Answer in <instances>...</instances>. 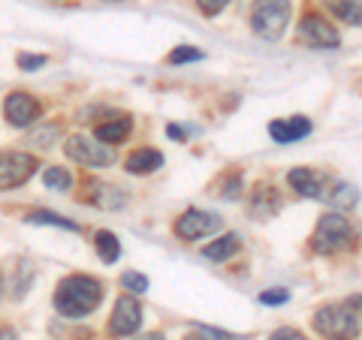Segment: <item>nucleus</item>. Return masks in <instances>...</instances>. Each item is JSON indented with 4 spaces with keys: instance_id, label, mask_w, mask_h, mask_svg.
I'll list each match as a JSON object with an SVG mask.
<instances>
[{
    "instance_id": "33",
    "label": "nucleus",
    "mask_w": 362,
    "mask_h": 340,
    "mask_svg": "<svg viewBox=\"0 0 362 340\" xmlns=\"http://www.w3.org/2000/svg\"><path fill=\"white\" fill-rule=\"evenodd\" d=\"M166 133H169V135H173V139H185V130H178V127H169Z\"/></svg>"
},
{
    "instance_id": "30",
    "label": "nucleus",
    "mask_w": 362,
    "mask_h": 340,
    "mask_svg": "<svg viewBox=\"0 0 362 340\" xmlns=\"http://www.w3.org/2000/svg\"><path fill=\"white\" fill-rule=\"evenodd\" d=\"M226 4H230V0H197V6H199L202 16H218V13H223V9H226Z\"/></svg>"
},
{
    "instance_id": "31",
    "label": "nucleus",
    "mask_w": 362,
    "mask_h": 340,
    "mask_svg": "<svg viewBox=\"0 0 362 340\" xmlns=\"http://www.w3.org/2000/svg\"><path fill=\"white\" fill-rule=\"evenodd\" d=\"M290 298L287 289H269V292H259V304H284Z\"/></svg>"
},
{
    "instance_id": "17",
    "label": "nucleus",
    "mask_w": 362,
    "mask_h": 340,
    "mask_svg": "<svg viewBox=\"0 0 362 340\" xmlns=\"http://www.w3.org/2000/svg\"><path fill=\"white\" fill-rule=\"evenodd\" d=\"M326 9L341 18L344 25L362 28V0H326Z\"/></svg>"
},
{
    "instance_id": "32",
    "label": "nucleus",
    "mask_w": 362,
    "mask_h": 340,
    "mask_svg": "<svg viewBox=\"0 0 362 340\" xmlns=\"http://www.w3.org/2000/svg\"><path fill=\"white\" fill-rule=\"evenodd\" d=\"M269 340H308V337H305L302 332H296V328H278Z\"/></svg>"
},
{
    "instance_id": "34",
    "label": "nucleus",
    "mask_w": 362,
    "mask_h": 340,
    "mask_svg": "<svg viewBox=\"0 0 362 340\" xmlns=\"http://www.w3.org/2000/svg\"><path fill=\"white\" fill-rule=\"evenodd\" d=\"M350 308H354V310H362V296H354V298H350Z\"/></svg>"
},
{
    "instance_id": "9",
    "label": "nucleus",
    "mask_w": 362,
    "mask_h": 340,
    "mask_svg": "<svg viewBox=\"0 0 362 340\" xmlns=\"http://www.w3.org/2000/svg\"><path fill=\"white\" fill-rule=\"evenodd\" d=\"M142 325V308L133 296H121L115 301V310H112V320H109V334L112 337H130L139 332Z\"/></svg>"
},
{
    "instance_id": "10",
    "label": "nucleus",
    "mask_w": 362,
    "mask_h": 340,
    "mask_svg": "<svg viewBox=\"0 0 362 340\" xmlns=\"http://www.w3.org/2000/svg\"><path fill=\"white\" fill-rule=\"evenodd\" d=\"M4 118H6L9 127L25 130L40 118V103L30 94H25V90H13L4 103Z\"/></svg>"
},
{
    "instance_id": "24",
    "label": "nucleus",
    "mask_w": 362,
    "mask_h": 340,
    "mask_svg": "<svg viewBox=\"0 0 362 340\" xmlns=\"http://www.w3.org/2000/svg\"><path fill=\"white\" fill-rule=\"evenodd\" d=\"M28 223H37V226H61V229H70V232H78V226L73 223V220H64V217H58V214H52V211H33L30 217H28Z\"/></svg>"
},
{
    "instance_id": "12",
    "label": "nucleus",
    "mask_w": 362,
    "mask_h": 340,
    "mask_svg": "<svg viewBox=\"0 0 362 340\" xmlns=\"http://www.w3.org/2000/svg\"><path fill=\"white\" fill-rule=\"evenodd\" d=\"M88 190H90V193H88V202H94L97 208L115 211V208L127 205V193L118 190V187H112V184H103V181H90Z\"/></svg>"
},
{
    "instance_id": "29",
    "label": "nucleus",
    "mask_w": 362,
    "mask_h": 340,
    "mask_svg": "<svg viewBox=\"0 0 362 340\" xmlns=\"http://www.w3.org/2000/svg\"><path fill=\"white\" fill-rule=\"evenodd\" d=\"M221 196H223V199H239V196H242V175L226 178V184H223V190H221Z\"/></svg>"
},
{
    "instance_id": "35",
    "label": "nucleus",
    "mask_w": 362,
    "mask_h": 340,
    "mask_svg": "<svg viewBox=\"0 0 362 340\" xmlns=\"http://www.w3.org/2000/svg\"><path fill=\"white\" fill-rule=\"evenodd\" d=\"M139 340H166V337H160V334H145V337H139Z\"/></svg>"
},
{
    "instance_id": "5",
    "label": "nucleus",
    "mask_w": 362,
    "mask_h": 340,
    "mask_svg": "<svg viewBox=\"0 0 362 340\" xmlns=\"http://www.w3.org/2000/svg\"><path fill=\"white\" fill-rule=\"evenodd\" d=\"M64 151L70 160L85 163V166H112L115 163V151H112L106 142L90 139V135H70Z\"/></svg>"
},
{
    "instance_id": "25",
    "label": "nucleus",
    "mask_w": 362,
    "mask_h": 340,
    "mask_svg": "<svg viewBox=\"0 0 362 340\" xmlns=\"http://www.w3.org/2000/svg\"><path fill=\"white\" fill-rule=\"evenodd\" d=\"M121 286L127 292H133V296H142V292L148 289V277L139 274V271H124V274H121Z\"/></svg>"
},
{
    "instance_id": "37",
    "label": "nucleus",
    "mask_w": 362,
    "mask_h": 340,
    "mask_svg": "<svg viewBox=\"0 0 362 340\" xmlns=\"http://www.w3.org/2000/svg\"><path fill=\"white\" fill-rule=\"evenodd\" d=\"M106 4H121V0H106Z\"/></svg>"
},
{
    "instance_id": "27",
    "label": "nucleus",
    "mask_w": 362,
    "mask_h": 340,
    "mask_svg": "<svg viewBox=\"0 0 362 340\" xmlns=\"http://www.w3.org/2000/svg\"><path fill=\"white\" fill-rule=\"evenodd\" d=\"M185 340H233L226 332H218V328H197V332H190Z\"/></svg>"
},
{
    "instance_id": "3",
    "label": "nucleus",
    "mask_w": 362,
    "mask_h": 340,
    "mask_svg": "<svg viewBox=\"0 0 362 340\" xmlns=\"http://www.w3.org/2000/svg\"><path fill=\"white\" fill-rule=\"evenodd\" d=\"M287 25H290V0H254L251 30L259 40H269V42L281 40Z\"/></svg>"
},
{
    "instance_id": "13",
    "label": "nucleus",
    "mask_w": 362,
    "mask_h": 340,
    "mask_svg": "<svg viewBox=\"0 0 362 340\" xmlns=\"http://www.w3.org/2000/svg\"><path fill=\"white\" fill-rule=\"evenodd\" d=\"M287 184L299 193V196L305 199H320L323 196V178L311 172V169H290V175H287Z\"/></svg>"
},
{
    "instance_id": "11",
    "label": "nucleus",
    "mask_w": 362,
    "mask_h": 340,
    "mask_svg": "<svg viewBox=\"0 0 362 340\" xmlns=\"http://www.w3.org/2000/svg\"><path fill=\"white\" fill-rule=\"evenodd\" d=\"M311 133V121L308 118H284V121H272L269 123V135L275 139L278 145H290V142H299Z\"/></svg>"
},
{
    "instance_id": "23",
    "label": "nucleus",
    "mask_w": 362,
    "mask_h": 340,
    "mask_svg": "<svg viewBox=\"0 0 362 340\" xmlns=\"http://www.w3.org/2000/svg\"><path fill=\"white\" fill-rule=\"evenodd\" d=\"M42 184L49 187V190H58V193H66L73 187V175L66 172V169H61V166H49L42 172Z\"/></svg>"
},
{
    "instance_id": "36",
    "label": "nucleus",
    "mask_w": 362,
    "mask_h": 340,
    "mask_svg": "<svg viewBox=\"0 0 362 340\" xmlns=\"http://www.w3.org/2000/svg\"><path fill=\"white\" fill-rule=\"evenodd\" d=\"M0 298H4V274H0Z\"/></svg>"
},
{
    "instance_id": "14",
    "label": "nucleus",
    "mask_w": 362,
    "mask_h": 340,
    "mask_svg": "<svg viewBox=\"0 0 362 340\" xmlns=\"http://www.w3.org/2000/svg\"><path fill=\"white\" fill-rule=\"evenodd\" d=\"M163 166V154L154 148H139L127 157V172L130 175H151Z\"/></svg>"
},
{
    "instance_id": "28",
    "label": "nucleus",
    "mask_w": 362,
    "mask_h": 340,
    "mask_svg": "<svg viewBox=\"0 0 362 340\" xmlns=\"http://www.w3.org/2000/svg\"><path fill=\"white\" fill-rule=\"evenodd\" d=\"M40 66H45L42 54H18V70L33 73V70H40Z\"/></svg>"
},
{
    "instance_id": "1",
    "label": "nucleus",
    "mask_w": 362,
    "mask_h": 340,
    "mask_svg": "<svg viewBox=\"0 0 362 340\" xmlns=\"http://www.w3.org/2000/svg\"><path fill=\"white\" fill-rule=\"evenodd\" d=\"M100 301H103V283L90 274H70L54 289V308L66 320H82V316L94 313Z\"/></svg>"
},
{
    "instance_id": "7",
    "label": "nucleus",
    "mask_w": 362,
    "mask_h": 340,
    "mask_svg": "<svg viewBox=\"0 0 362 340\" xmlns=\"http://www.w3.org/2000/svg\"><path fill=\"white\" fill-rule=\"evenodd\" d=\"M218 229H221V217L211 214V211L190 208L175 220V235L181 238V241H199V238H206V235L218 232Z\"/></svg>"
},
{
    "instance_id": "19",
    "label": "nucleus",
    "mask_w": 362,
    "mask_h": 340,
    "mask_svg": "<svg viewBox=\"0 0 362 340\" xmlns=\"http://www.w3.org/2000/svg\"><path fill=\"white\" fill-rule=\"evenodd\" d=\"M326 199H329L332 208H354L359 202V190L354 184H347V181H335L329 193H323Z\"/></svg>"
},
{
    "instance_id": "15",
    "label": "nucleus",
    "mask_w": 362,
    "mask_h": 340,
    "mask_svg": "<svg viewBox=\"0 0 362 340\" xmlns=\"http://www.w3.org/2000/svg\"><path fill=\"white\" fill-rule=\"evenodd\" d=\"M281 208V199H278V193L272 190V187H257V193H254V199H251V214L254 217H259V220H269L272 214H275Z\"/></svg>"
},
{
    "instance_id": "20",
    "label": "nucleus",
    "mask_w": 362,
    "mask_h": 340,
    "mask_svg": "<svg viewBox=\"0 0 362 340\" xmlns=\"http://www.w3.org/2000/svg\"><path fill=\"white\" fill-rule=\"evenodd\" d=\"M61 142V123H37V130L28 133V145L33 148H54Z\"/></svg>"
},
{
    "instance_id": "4",
    "label": "nucleus",
    "mask_w": 362,
    "mask_h": 340,
    "mask_svg": "<svg viewBox=\"0 0 362 340\" xmlns=\"http://www.w3.org/2000/svg\"><path fill=\"white\" fill-rule=\"evenodd\" d=\"M311 247L323 256H332V253H341L347 247H354V229H350L347 217H341L335 211L320 217V223H317V229L311 235Z\"/></svg>"
},
{
    "instance_id": "2",
    "label": "nucleus",
    "mask_w": 362,
    "mask_h": 340,
    "mask_svg": "<svg viewBox=\"0 0 362 340\" xmlns=\"http://www.w3.org/2000/svg\"><path fill=\"white\" fill-rule=\"evenodd\" d=\"M314 332L326 340H354L359 334V310L347 304H326L314 313Z\"/></svg>"
},
{
    "instance_id": "16",
    "label": "nucleus",
    "mask_w": 362,
    "mask_h": 340,
    "mask_svg": "<svg viewBox=\"0 0 362 340\" xmlns=\"http://www.w3.org/2000/svg\"><path fill=\"white\" fill-rule=\"evenodd\" d=\"M239 247H242V241H239V235H223V238H218V241H211V244H206V259H211V262H226L230 256H235L239 253Z\"/></svg>"
},
{
    "instance_id": "21",
    "label": "nucleus",
    "mask_w": 362,
    "mask_h": 340,
    "mask_svg": "<svg viewBox=\"0 0 362 340\" xmlns=\"http://www.w3.org/2000/svg\"><path fill=\"white\" fill-rule=\"evenodd\" d=\"M94 244H97V253H100V259H103L106 265H112V262H115V259L121 256V244H118L115 232L100 229V232L94 235Z\"/></svg>"
},
{
    "instance_id": "8",
    "label": "nucleus",
    "mask_w": 362,
    "mask_h": 340,
    "mask_svg": "<svg viewBox=\"0 0 362 340\" xmlns=\"http://www.w3.org/2000/svg\"><path fill=\"white\" fill-rule=\"evenodd\" d=\"M33 169H37V157L21 154V151L0 154V187L4 190L21 187L33 175Z\"/></svg>"
},
{
    "instance_id": "18",
    "label": "nucleus",
    "mask_w": 362,
    "mask_h": 340,
    "mask_svg": "<svg viewBox=\"0 0 362 340\" xmlns=\"http://www.w3.org/2000/svg\"><path fill=\"white\" fill-rule=\"evenodd\" d=\"M130 130H133V121L130 118H115V121H109V123H100V127H97V139L106 142V145H118V142L127 139Z\"/></svg>"
},
{
    "instance_id": "6",
    "label": "nucleus",
    "mask_w": 362,
    "mask_h": 340,
    "mask_svg": "<svg viewBox=\"0 0 362 340\" xmlns=\"http://www.w3.org/2000/svg\"><path fill=\"white\" fill-rule=\"evenodd\" d=\"M299 40L308 45V49H317V51H332L341 45V37H338V30L326 21L320 13H308L302 18L299 25Z\"/></svg>"
},
{
    "instance_id": "26",
    "label": "nucleus",
    "mask_w": 362,
    "mask_h": 340,
    "mask_svg": "<svg viewBox=\"0 0 362 340\" xmlns=\"http://www.w3.org/2000/svg\"><path fill=\"white\" fill-rule=\"evenodd\" d=\"M194 61H202V51L194 49V45H178V49L169 54V63H194Z\"/></svg>"
},
{
    "instance_id": "22",
    "label": "nucleus",
    "mask_w": 362,
    "mask_h": 340,
    "mask_svg": "<svg viewBox=\"0 0 362 340\" xmlns=\"http://www.w3.org/2000/svg\"><path fill=\"white\" fill-rule=\"evenodd\" d=\"M33 277H37V268H33L28 259H21V262L16 265V277H13V298H25Z\"/></svg>"
}]
</instances>
